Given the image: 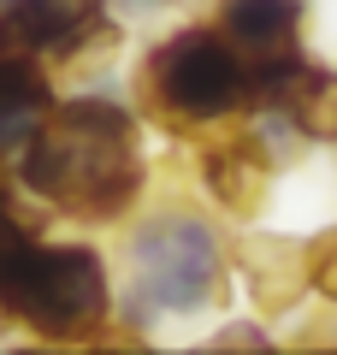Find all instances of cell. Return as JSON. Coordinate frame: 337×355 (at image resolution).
Masks as SVG:
<instances>
[{"label":"cell","instance_id":"cell-13","mask_svg":"<svg viewBox=\"0 0 337 355\" xmlns=\"http://www.w3.org/2000/svg\"><path fill=\"white\" fill-rule=\"evenodd\" d=\"M213 343H219V349H266V331L261 326H225V331H213Z\"/></svg>","mask_w":337,"mask_h":355},{"label":"cell","instance_id":"cell-14","mask_svg":"<svg viewBox=\"0 0 337 355\" xmlns=\"http://www.w3.org/2000/svg\"><path fill=\"white\" fill-rule=\"evenodd\" d=\"M142 6H154V0H142Z\"/></svg>","mask_w":337,"mask_h":355},{"label":"cell","instance_id":"cell-11","mask_svg":"<svg viewBox=\"0 0 337 355\" xmlns=\"http://www.w3.org/2000/svg\"><path fill=\"white\" fill-rule=\"evenodd\" d=\"M12 53H36V18H30V0H0V60H12Z\"/></svg>","mask_w":337,"mask_h":355},{"label":"cell","instance_id":"cell-9","mask_svg":"<svg viewBox=\"0 0 337 355\" xmlns=\"http://www.w3.org/2000/svg\"><path fill=\"white\" fill-rule=\"evenodd\" d=\"M53 101H60V89L42 71L36 53L0 60V160H12V154L36 137V125L53 113Z\"/></svg>","mask_w":337,"mask_h":355},{"label":"cell","instance_id":"cell-8","mask_svg":"<svg viewBox=\"0 0 337 355\" xmlns=\"http://www.w3.org/2000/svg\"><path fill=\"white\" fill-rule=\"evenodd\" d=\"M42 60H95L119 42V24L107 18V0H30Z\"/></svg>","mask_w":337,"mask_h":355},{"label":"cell","instance_id":"cell-5","mask_svg":"<svg viewBox=\"0 0 337 355\" xmlns=\"http://www.w3.org/2000/svg\"><path fill=\"white\" fill-rule=\"evenodd\" d=\"M201 190L225 207V214H261L266 190H273V142L266 130H213L201 142Z\"/></svg>","mask_w":337,"mask_h":355},{"label":"cell","instance_id":"cell-6","mask_svg":"<svg viewBox=\"0 0 337 355\" xmlns=\"http://www.w3.org/2000/svg\"><path fill=\"white\" fill-rule=\"evenodd\" d=\"M231 266L243 272L254 308L266 314H284L308 296V243L284 237V231H249V237L231 249Z\"/></svg>","mask_w":337,"mask_h":355},{"label":"cell","instance_id":"cell-2","mask_svg":"<svg viewBox=\"0 0 337 355\" xmlns=\"http://www.w3.org/2000/svg\"><path fill=\"white\" fill-rule=\"evenodd\" d=\"M137 107L172 137H213L254 119V71L213 24H189L148 48L137 71Z\"/></svg>","mask_w":337,"mask_h":355},{"label":"cell","instance_id":"cell-7","mask_svg":"<svg viewBox=\"0 0 337 355\" xmlns=\"http://www.w3.org/2000/svg\"><path fill=\"white\" fill-rule=\"evenodd\" d=\"M308 24V0H219V36L249 65L296 53V36Z\"/></svg>","mask_w":337,"mask_h":355},{"label":"cell","instance_id":"cell-3","mask_svg":"<svg viewBox=\"0 0 337 355\" xmlns=\"http://www.w3.org/2000/svg\"><path fill=\"white\" fill-rule=\"evenodd\" d=\"M0 320L42 343H112V272L95 243L30 237L0 266Z\"/></svg>","mask_w":337,"mask_h":355},{"label":"cell","instance_id":"cell-1","mask_svg":"<svg viewBox=\"0 0 337 355\" xmlns=\"http://www.w3.org/2000/svg\"><path fill=\"white\" fill-rule=\"evenodd\" d=\"M12 178L65 219H83V225L125 219L148 184L137 113L107 95L53 101L36 137L12 154Z\"/></svg>","mask_w":337,"mask_h":355},{"label":"cell","instance_id":"cell-10","mask_svg":"<svg viewBox=\"0 0 337 355\" xmlns=\"http://www.w3.org/2000/svg\"><path fill=\"white\" fill-rule=\"evenodd\" d=\"M30 237H42V214H30V207L12 196V184L0 178V266L12 261Z\"/></svg>","mask_w":337,"mask_h":355},{"label":"cell","instance_id":"cell-12","mask_svg":"<svg viewBox=\"0 0 337 355\" xmlns=\"http://www.w3.org/2000/svg\"><path fill=\"white\" fill-rule=\"evenodd\" d=\"M308 291H320L325 302H337V225L308 243Z\"/></svg>","mask_w":337,"mask_h":355},{"label":"cell","instance_id":"cell-4","mask_svg":"<svg viewBox=\"0 0 337 355\" xmlns=\"http://www.w3.org/2000/svg\"><path fill=\"white\" fill-rule=\"evenodd\" d=\"M130 302L112 308L119 320L142 314H207L231 296V243L196 207H160L125 243Z\"/></svg>","mask_w":337,"mask_h":355}]
</instances>
